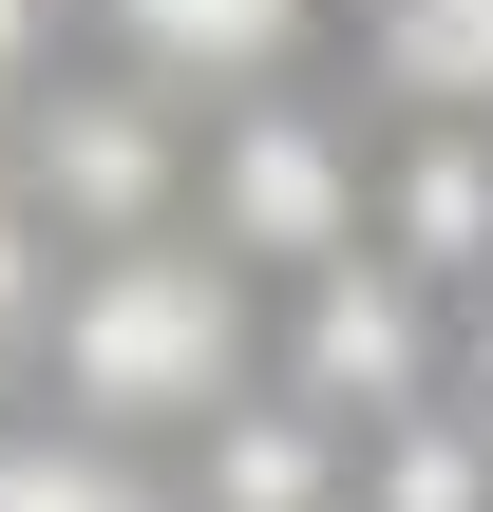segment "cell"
<instances>
[{
    "label": "cell",
    "instance_id": "cell-1",
    "mask_svg": "<svg viewBox=\"0 0 493 512\" xmlns=\"http://www.w3.org/2000/svg\"><path fill=\"white\" fill-rule=\"evenodd\" d=\"M57 399L95 418V437H152V418H228L247 399V285H228V247H95V285L57 304Z\"/></svg>",
    "mask_w": 493,
    "mask_h": 512
},
{
    "label": "cell",
    "instance_id": "cell-2",
    "mask_svg": "<svg viewBox=\"0 0 493 512\" xmlns=\"http://www.w3.org/2000/svg\"><path fill=\"white\" fill-rule=\"evenodd\" d=\"M190 171H209V247H228V266H342V247H361V190H380V171H361L323 114H285V95H247Z\"/></svg>",
    "mask_w": 493,
    "mask_h": 512
},
{
    "label": "cell",
    "instance_id": "cell-3",
    "mask_svg": "<svg viewBox=\"0 0 493 512\" xmlns=\"http://www.w3.org/2000/svg\"><path fill=\"white\" fill-rule=\"evenodd\" d=\"M285 380H304V418H418V380H437V323H418V266H304V323H285Z\"/></svg>",
    "mask_w": 493,
    "mask_h": 512
},
{
    "label": "cell",
    "instance_id": "cell-4",
    "mask_svg": "<svg viewBox=\"0 0 493 512\" xmlns=\"http://www.w3.org/2000/svg\"><path fill=\"white\" fill-rule=\"evenodd\" d=\"M19 190H38V228L152 247V228H171V133H152V95H57V114L19 133Z\"/></svg>",
    "mask_w": 493,
    "mask_h": 512
},
{
    "label": "cell",
    "instance_id": "cell-5",
    "mask_svg": "<svg viewBox=\"0 0 493 512\" xmlns=\"http://www.w3.org/2000/svg\"><path fill=\"white\" fill-rule=\"evenodd\" d=\"M114 57L152 95H266L304 57V0H114Z\"/></svg>",
    "mask_w": 493,
    "mask_h": 512
},
{
    "label": "cell",
    "instance_id": "cell-6",
    "mask_svg": "<svg viewBox=\"0 0 493 512\" xmlns=\"http://www.w3.org/2000/svg\"><path fill=\"white\" fill-rule=\"evenodd\" d=\"M361 57L418 133H493V0H361Z\"/></svg>",
    "mask_w": 493,
    "mask_h": 512
},
{
    "label": "cell",
    "instance_id": "cell-7",
    "mask_svg": "<svg viewBox=\"0 0 493 512\" xmlns=\"http://www.w3.org/2000/svg\"><path fill=\"white\" fill-rule=\"evenodd\" d=\"M209 512H361L342 418H304V399H228V418H209Z\"/></svg>",
    "mask_w": 493,
    "mask_h": 512
},
{
    "label": "cell",
    "instance_id": "cell-8",
    "mask_svg": "<svg viewBox=\"0 0 493 512\" xmlns=\"http://www.w3.org/2000/svg\"><path fill=\"white\" fill-rule=\"evenodd\" d=\"M380 209H399V266L418 285H493V133H418Z\"/></svg>",
    "mask_w": 493,
    "mask_h": 512
},
{
    "label": "cell",
    "instance_id": "cell-9",
    "mask_svg": "<svg viewBox=\"0 0 493 512\" xmlns=\"http://www.w3.org/2000/svg\"><path fill=\"white\" fill-rule=\"evenodd\" d=\"M361 512H493V418H380L361 437Z\"/></svg>",
    "mask_w": 493,
    "mask_h": 512
},
{
    "label": "cell",
    "instance_id": "cell-10",
    "mask_svg": "<svg viewBox=\"0 0 493 512\" xmlns=\"http://www.w3.org/2000/svg\"><path fill=\"white\" fill-rule=\"evenodd\" d=\"M0 512H152V475L95 437H0Z\"/></svg>",
    "mask_w": 493,
    "mask_h": 512
},
{
    "label": "cell",
    "instance_id": "cell-11",
    "mask_svg": "<svg viewBox=\"0 0 493 512\" xmlns=\"http://www.w3.org/2000/svg\"><path fill=\"white\" fill-rule=\"evenodd\" d=\"M19 323H38V190L0 171V342H19Z\"/></svg>",
    "mask_w": 493,
    "mask_h": 512
},
{
    "label": "cell",
    "instance_id": "cell-12",
    "mask_svg": "<svg viewBox=\"0 0 493 512\" xmlns=\"http://www.w3.org/2000/svg\"><path fill=\"white\" fill-rule=\"evenodd\" d=\"M19 76H38V0H0V95H19Z\"/></svg>",
    "mask_w": 493,
    "mask_h": 512
},
{
    "label": "cell",
    "instance_id": "cell-13",
    "mask_svg": "<svg viewBox=\"0 0 493 512\" xmlns=\"http://www.w3.org/2000/svg\"><path fill=\"white\" fill-rule=\"evenodd\" d=\"M456 380H475V418H493V285H475V342H456Z\"/></svg>",
    "mask_w": 493,
    "mask_h": 512
}]
</instances>
